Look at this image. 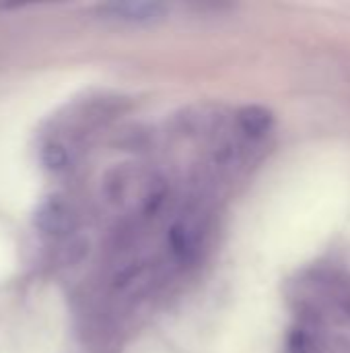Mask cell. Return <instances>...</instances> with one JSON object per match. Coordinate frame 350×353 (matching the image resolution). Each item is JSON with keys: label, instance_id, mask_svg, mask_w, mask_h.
<instances>
[{"label": "cell", "instance_id": "obj_1", "mask_svg": "<svg viewBox=\"0 0 350 353\" xmlns=\"http://www.w3.org/2000/svg\"><path fill=\"white\" fill-rule=\"evenodd\" d=\"M202 228L194 217L177 219L169 230V246L179 261H190L200 248Z\"/></svg>", "mask_w": 350, "mask_h": 353}, {"label": "cell", "instance_id": "obj_2", "mask_svg": "<svg viewBox=\"0 0 350 353\" xmlns=\"http://www.w3.org/2000/svg\"><path fill=\"white\" fill-rule=\"evenodd\" d=\"M101 10L120 21H130V23H153L165 17L167 6L161 2H111L103 4Z\"/></svg>", "mask_w": 350, "mask_h": 353}, {"label": "cell", "instance_id": "obj_3", "mask_svg": "<svg viewBox=\"0 0 350 353\" xmlns=\"http://www.w3.org/2000/svg\"><path fill=\"white\" fill-rule=\"evenodd\" d=\"M237 124H239L241 132H245L250 139H260L272 128L274 116L264 105H245L237 114Z\"/></svg>", "mask_w": 350, "mask_h": 353}, {"label": "cell", "instance_id": "obj_4", "mask_svg": "<svg viewBox=\"0 0 350 353\" xmlns=\"http://www.w3.org/2000/svg\"><path fill=\"white\" fill-rule=\"evenodd\" d=\"M311 352V343L309 337L305 335V331H295L291 337V353H309Z\"/></svg>", "mask_w": 350, "mask_h": 353}]
</instances>
